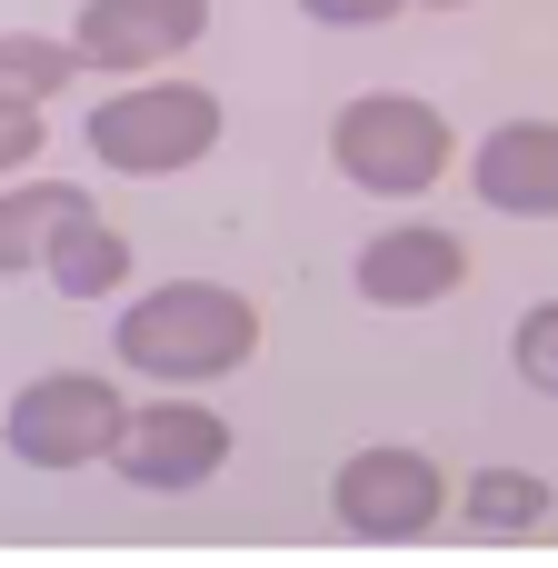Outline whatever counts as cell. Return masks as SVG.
<instances>
[{
    "label": "cell",
    "mask_w": 558,
    "mask_h": 568,
    "mask_svg": "<svg viewBox=\"0 0 558 568\" xmlns=\"http://www.w3.org/2000/svg\"><path fill=\"white\" fill-rule=\"evenodd\" d=\"M319 30H379V20H399L409 0H300Z\"/></svg>",
    "instance_id": "cell-15"
},
{
    "label": "cell",
    "mask_w": 558,
    "mask_h": 568,
    "mask_svg": "<svg viewBox=\"0 0 558 568\" xmlns=\"http://www.w3.org/2000/svg\"><path fill=\"white\" fill-rule=\"evenodd\" d=\"M349 280H359L369 310H429V300L469 290V240L459 230H429V220H399V230L359 240Z\"/></svg>",
    "instance_id": "cell-7"
},
{
    "label": "cell",
    "mask_w": 558,
    "mask_h": 568,
    "mask_svg": "<svg viewBox=\"0 0 558 568\" xmlns=\"http://www.w3.org/2000/svg\"><path fill=\"white\" fill-rule=\"evenodd\" d=\"M50 290H60V300H120V290H130V240H120L100 210L70 220L60 250H50Z\"/></svg>",
    "instance_id": "cell-11"
},
{
    "label": "cell",
    "mask_w": 558,
    "mask_h": 568,
    "mask_svg": "<svg viewBox=\"0 0 558 568\" xmlns=\"http://www.w3.org/2000/svg\"><path fill=\"white\" fill-rule=\"evenodd\" d=\"M80 70H90V60H80L70 40H40V30H10V40H0V90H10V100H50V90H70Z\"/></svg>",
    "instance_id": "cell-13"
},
{
    "label": "cell",
    "mask_w": 558,
    "mask_h": 568,
    "mask_svg": "<svg viewBox=\"0 0 558 568\" xmlns=\"http://www.w3.org/2000/svg\"><path fill=\"white\" fill-rule=\"evenodd\" d=\"M469 190L499 220H558V120H499L469 160Z\"/></svg>",
    "instance_id": "cell-9"
},
{
    "label": "cell",
    "mask_w": 558,
    "mask_h": 568,
    "mask_svg": "<svg viewBox=\"0 0 558 568\" xmlns=\"http://www.w3.org/2000/svg\"><path fill=\"white\" fill-rule=\"evenodd\" d=\"M120 429H130V399L100 369H40L10 399V419H0V439H10L20 469H90V459L120 449Z\"/></svg>",
    "instance_id": "cell-4"
},
{
    "label": "cell",
    "mask_w": 558,
    "mask_h": 568,
    "mask_svg": "<svg viewBox=\"0 0 558 568\" xmlns=\"http://www.w3.org/2000/svg\"><path fill=\"white\" fill-rule=\"evenodd\" d=\"M329 519H339L349 539H379V549L429 539V529L449 519V469H439L429 449H399V439L349 449L339 479H329Z\"/></svg>",
    "instance_id": "cell-5"
},
{
    "label": "cell",
    "mask_w": 558,
    "mask_h": 568,
    "mask_svg": "<svg viewBox=\"0 0 558 568\" xmlns=\"http://www.w3.org/2000/svg\"><path fill=\"white\" fill-rule=\"evenodd\" d=\"M210 30V0H80L70 50L90 70H160Z\"/></svg>",
    "instance_id": "cell-8"
},
{
    "label": "cell",
    "mask_w": 558,
    "mask_h": 568,
    "mask_svg": "<svg viewBox=\"0 0 558 568\" xmlns=\"http://www.w3.org/2000/svg\"><path fill=\"white\" fill-rule=\"evenodd\" d=\"M70 220H90V200L70 180H20L0 200V270H50V250H60Z\"/></svg>",
    "instance_id": "cell-10"
},
{
    "label": "cell",
    "mask_w": 558,
    "mask_h": 568,
    "mask_svg": "<svg viewBox=\"0 0 558 568\" xmlns=\"http://www.w3.org/2000/svg\"><path fill=\"white\" fill-rule=\"evenodd\" d=\"M509 369H519L539 399H558V300H539V310L509 329Z\"/></svg>",
    "instance_id": "cell-14"
},
{
    "label": "cell",
    "mask_w": 558,
    "mask_h": 568,
    "mask_svg": "<svg viewBox=\"0 0 558 568\" xmlns=\"http://www.w3.org/2000/svg\"><path fill=\"white\" fill-rule=\"evenodd\" d=\"M110 469L130 489H150V499H190V489H210L230 469V419L200 409V399H140L120 449H110Z\"/></svg>",
    "instance_id": "cell-6"
},
{
    "label": "cell",
    "mask_w": 558,
    "mask_h": 568,
    "mask_svg": "<svg viewBox=\"0 0 558 568\" xmlns=\"http://www.w3.org/2000/svg\"><path fill=\"white\" fill-rule=\"evenodd\" d=\"M329 160H339V180H349V190H369V200H419V190H439V180H449L459 130H449V110H439V100L369 90V100H349V110L329 120Z\"/></svg>",
    "instance_id": "cell-2"
},
{
    "label": "cell",
    "mask_w": 558,
    "mask_h": 568,
    "mask_svg": "<svg viewBox=\"0 0 558 568\" xmlns=\"http://www.w3.org/2000/svg\"><path fill=\"white\" fill-rule=\"evenodd\" d=\"M0 160H10V170L40 160V100H10V120H0Z\"/></svg>",
    "instance_id": "cell-16"
},
{
    "label": "cell",
    "mask_w": 558,
    "mask_h": 568,
    "mask_svg": "<svg viewBox=\"0 0 558 568\" xmlns=\"http://www.w3.org/2000/svg\"><path fill=\"white\" fill-rule=\"evenodd\" d=\"M110 359L160 389L230 379L260 359V310H250V290H220V280H160L110 320Z\"/></svg>",
    "instance_id": "cell-1"
},
{
    "label": "cell",
    "mask_w": 558,
    "mask_h": 568,
    "mask_svg": "<svg viewBox=\"0 0 558 568\" xmlns=\"http://www.w3.org/2000/svg\"><path fill=\"white\" fill-rule=\"evenodd\" d=\"M220 150V100L200 80H130L90 110V160H110L120 180H180Z\"/></svg>",
    "instance_id": "cell-3"
},
{
    "label": "cell",
    "mask_w": 558,
    "mask_h": 568,
    "mask_svg": "<svg viewBox=\"0 0 558 568\" xmlns=\"http://www.w3.org/2000/svg\"><path fill=\"white\" fill-rule=\"evenodd\" d=\"M549 479L539 469H479L469 489H459V519H469V539H519V529H539L549 519Z\"/></svg>",
    "instance_id": "cell-12"
},
{
    "label": "cell",
    "mask_w": 558,
    "mask_h": 568,
    "mask_svg": "<svg viewBox=\"0 0 558 568\" xmlns=\"http://www.w3.org/2000/svg\"><path fill=\"white\" fill-rule=\"evenodd\" d=\"M419 10H459V0H419Z\"/></svg>",
    "instance_id": "cell-17"
}]
</instances>
